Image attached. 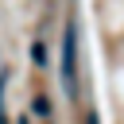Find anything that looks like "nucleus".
Masks as SVG:
<instances>
[{"label": "nucleus", "instance_id": "4", "mask_svg": "<svg viewBox=\"0 0 124 124\" xmlns=\"http://www.w3.org/2000/svg\"><path fill=\"white\" fill-rule=\"evenodd\" d=\"M16 124H31V116H19V120H16Z\"/></svg>", "mask_w": 124, "mask_h": 124}, {"label": "nucleus", "instance_id": "5", "mask_svg": "<svg viewBox=\"0 0 124 124\" xmlns=\"http://www.w3.org/2000/svg\"><path fill=\"white\" fill-rule=\"evenodd\" d=\"M85 124H97V116H89V120H85Z\"/></svg>", "mask_w": 124, "mask_h": 124}, {"label": "nucleus", "instance_id": "1", "mask_svg": "<svg viewBox=\"0 0 124 124\" xmlns=\"http://www.w3.org/2000/svg\"><path fill=\"white\" fill-rule=\"evenodd\" d=\"M58 81H62V93H66V101H78V93H81V81H78V19H70V23H66V31H62Z\"/></svg>", "mask_w": 124, "mask_h": 124}, {"label": "nucleus", "instance_id": "3", "mask_svg": "<svg viewBox=\"0 0 124 124\" xmlns=\"http://www.w3.org/2000/svg\"><path fill=\"white\" fill-rule=\"evenodd\" d=\"M35 112L46 120V116H50V101H46V97H35Z\"/></svg>", "mask_w": 124, "mask_h": 124}, {"label": "nucleus", "instance_id": "2", "mask_svg": "<svg viewBox=\"0 0 124 124\" xmlns=\"http://www.w3.org/2000/svg\"><path fill=\"white\" fill-rule=\"evenodd\" d=\"M31 62L35 66H46V43L43 39H31Z\"/></svg>", "mask_w": 124, "mask_h": 124}]
</instances>
